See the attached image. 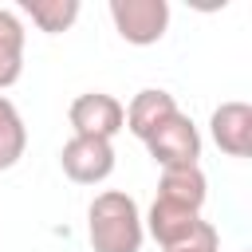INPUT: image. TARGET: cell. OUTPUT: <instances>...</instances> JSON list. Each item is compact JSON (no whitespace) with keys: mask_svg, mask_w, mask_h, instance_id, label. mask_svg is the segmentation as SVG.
<instances>
[{"mask_svg":"<svg viewBox=\"0 0 252 252\" xmlns=\"http://www.w3.org/2000/svg\"><path fill=\"white\" fill-rule=\"evenodd\" d=\"M87 236L94 252H138L146 228H142V213L134 197L118 189L98 193L87 209Z\"/></svg>","mask_w":252,"mask_h":252,"instance_id":"6da1fadb","label":"cell"},{"mask_svg":"<svg viewBox=\"0 0 252 252\" xmlns=\"http://www.w3.org/2000/svg\"><path fill=\"white\" fill-rule=\"evenodd\" d=\"M146 150H150V158H154L161 169L197 165V158H201V134H197V126L177 110V114H169V118L146 138Z\"/></svg>","mask_w":252,"mask_h":252,"instance_id":"7a4b0ae2","label":"cell"},{"mask_svg":"<svg viewBox=\"0 0 252 252\" xmlns=\"http://www.w3.org/2000/svg\"><path fill=\"white\" fill-rule=\"evenodd\" d=\"M110 20L126 43H158L169 28V4L165 0H110Z\"/></svg>","mask_w":252,"mask_h":252,"instance_id":"3957f363","label":"cell"},{"mask_svg":"<svg viewBox=\"0 0 252 252\" xmlns=\"http://www.w3.org/2000/svg\"><path fill=\"white\" fill-rule=\"evenodd\" d=\"M67 118H71V126H75L79 138H102V142H110L126 126V106L114 94H106V91H87V94H79L71 102Z\"/></svg>","mask_w":252,"mask_h":252,"instance_id":"277c9868","label":"cell"},{"mask_svg":"<svg viewBox=\"0 0 252 252\" xmlns=\"http://www.w3.org/2000/svg\"><path fill=\"white\" fill-rule=\"evenodd\" d=\"M59 165L63 173L75 181V185H98L114 173V146L102 142V138H71L59 154Z\"/></svg>","mask_w":252,"mask_h":252,"instance_id":"5b68a950","label":"cell"},{"mask_svg":"<svg viewBox=\"0 0 252 252\" xmlns=\"http://www.w3.org/2000/svg\"><path fill=\"white\" fill-rule=\"evenodd\" d=\"M213 142L228 154V158H248L252 154V106L248 102H220L209 118Z\"/></svg>","mask_w":252,"mask_h":252,"instance_id":"8992f818","label":"cell"},{"mask_svg":"<svg viewBox=\"0 0 252 252\" xmlns=\"http://www.w3.org/2000/svg\"><path fill=\"white\" fill-rule=\"evenodd\" d=\"M169 114H177L173 94H169V91H158V87H146V91H138V94L130 98V106H126V126H130L134 138L146 142Z\"/></svg>","mask_w":252,"mask_h":252,"instance_id":"52a82bcc","label":"cell"},{"mask_svg":"<svg viewBox=\"0 0 252 252\" xmlns=\"http://www.w3.org/2000/svg\"><path fill=\"white\" fill-rule=\"evenodd\" d=\"M197 224H201V213H197V209H185V205H173V201H161V197H158V201L150 205V217H146L142 228H150V236H154L161 248H169V244L185 240Z\"/></svg>","mask_w":252,"mask_h":252,"instance_id":"ba28073f","label":"cell"},{"mask_svg":"<svg viewBox=\"0 0 252 252\" xmlns=\"http://www.w3.org/2000/svg\"><path fill=\"white\" fill-rule=\"evenodd\" d=\"M158 197H161V201H173V205H185V209H197V213H201V205H205V173H201V165L161 169Z\"/></svg>","mask_w":252,"mask_h":252,"instance_id":"9c48e42d","label":"cell"},{"mask_svg":"<svg viewBox=\"0 0 252 252\" xmlns=\"http://www.w3.org/2000/svg\"><path fill=\"white\" fill-rule=\"evenodd\" d=\"M24 71V24L16 12L0 8V91H8Z\"/></svg>","mask_w":252,"mask_h":252,"instance_id":"30bf717a","label":"cell"},{"mask_svg":"<svg viewBox=\"0 0 252 252\" xmlns=\"http://www.w3.org/2000/svg\"><path fill=\"white\" fill-rule=\"evenodd\" d=\"M28 150V130H24V118L20 110L0 94V169H12Z\"/></svg>","mask_w":252,"mask_h":252,"instance_id":"8fae6325","label":"cell"},{"mask_svg":"<svg viewBox=\"0 0 252 252\" xmlns=\"http://www.w3.org/2000/svg\"><path fill=\"white\" fill-rule=\"evenodd\" d=\"M24 12L39 32H67L79 20V0H24Z\"/></svg>","mask_w":252,"mask_h":252,"instance_id":"7c38bea8","label":"cell"},{"mask_svg":"<svg viewBox=\"0 0 252 252\" xmlns=\"http://www.w3.org/2000/svg\"><path fill=\"white\" fill-rule=\"evenodd\" d=\"M165 252H220V240H217V228L209 224V220H201L185 240H177V244H169Z\"/></svg>","mask_w":252,"mask_h":252,"instance_id":"4fadbf2b","label":"cell"}]
</instances>
